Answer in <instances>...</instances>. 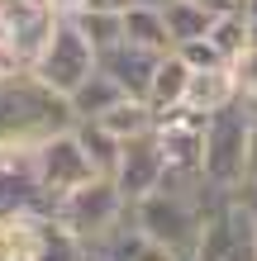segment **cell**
<instances>
[{
    "label": "cell",
    "mask_w": 257,
    "mask_h": 261,
    "mask_svg": "<svg viewBox=\"0 0 257 261\" xmlns=\"http://www.w3.org/2000/svg\"><path fill=\"white\" fill-rule=\"evenodd\" d=\"M29 71H34L43 86H53L57 95H72V90L96 71V48H90L86 34L62 14L57 29H53V38L43 43V53L34 57V67H29Z\"/></svg>",
    "instance_id": "cell-5"
},
{
    "label": "cell",
    "mask_w": 257,
    "mask_h": 261,
    "mask_svg": "<svg viewBox=\"0 0 257 261\" xmlns=\"http://www.w3.org/2000/svg\"><path fill=\"white\" fill-rule=\"evenodd\" d=\"M72 24L86 34V43L96 53H105L110 43H119L124 38V14H96V10H77V14H67Z\"/></svg>",
    "instance_id": "cell-19"
},
{
    "label": "cell",
    "mask_w": 257,
    "mask_h": 261,
    "mask_svg": "<svg viewBox=\"0 0 257 261\" xmlns=\"http://www.w3.org/2000/svg\"><path fill=\"white\" fill-rule=\"evenodd\" d=\"M248 176H257V105H252V133H248Z\"/></svg>",
    "instance_id": "cell-24"
},
{
    "label": "cell",
    "mask_w": 257,
    "mask_h": 261,
    "mask_svg": "<svg viewBox=\"0 0 257 261\" xmlns=\"http://www.w3.org/2000/svg\"><path fill=\"white\" fill-rule=\"evenodd\" d=\"M238 100V86H233V71L229 67H205V71H191V86H186V110L195 114H215L224 105Z\"/></svg>",
    "instance_id": "cell-12"
},
{
    "label": "cell",
    "mask_w": 257,
    "mask_h": 261,
    "mask_svg": "<svg viewBox=\"0 0 257 261\" xmlns=\"http://www.w3.org/2000/svg\"><path fill=\"white\" fill-rule=\"evenodd\" d=\"M205 38L219 48V57H224V62H233V57L248 48V19H243V10L215 14V19H209V34H205Z\"/></svg>",
    "instance_id": "cell-18"
},
{
    "label": "cell",
    "mask_w": 257,
    "mask_h": 261,
    "mask_svg": "<svg viewBox=\"0 0 257 261\" xmlns=\"http://www.w3.org/2000/svg\"><path fill=\"white\" fill-rule=\"evenodd\" d=\"M124 214H129V204H124V195H119V186L110 176H90L86 186H77V190L53 199V219L62 223L72 238H81V242L105 233V228L119 223Z\"/></svg>",
    "instance_id": "cell-4"
},
{
    "label": "cell",
    "mask_w": 257,
    "mask_h": 261,
    "mask_svg": "<svg viewBox=\"0 0 257 261\" xmlns=\"http://www.w3.org/2000/svg\"><path fill=\"white\" fill-rule=\"evenodd\" d=\"M186 86H191V67L186 57H181L176 48L157 57L153 67V81H148V105L162 114V110H176V105H186Z\"/></svg>",
    "instance_id": "cell-11"
},
{
    "label": "cell",
    "mask_w": 257,
    "mask_h": 261,
    "mask_svg": "<svg viewBox=\"0 0 257 261\" xmlns=\"http://www.w3.org/2000/svg\"><path fill=\"white\" fill-rule=\"evenodd\" d=\"M0 43H5V24H0Z\"/></svg>",
    "instance_id": "cell-30"
},
{
    "label": "cell",
    "mask_w": 257,
    "mask_h": 261,
    "mask_svg": "<svg viewBox=\"0 0 257 261\" xmlns=\"http://www.w3.org/2000/svg\"><path fill=\"white\" fill-rule=\"evenodd\" d=\"M162 19H167V34H172V48H176V43L205 38V34H209V19H215V14H209V10H200L195 0H162Z\"/></svg>",
    "instance_id": "cell-17"
},
{
    "label": "cell",
    "mask_w": 257,
    "mask_h": 261,
    "mask_svg": "<svg viewBox=\"0 0 257 261\" xmlns=\"http://www.w3.org/2000/svg\"><path fill=\"white\" fill-rule=\"evenodd\" d=\"M248 133H252L248 100L205 114V186L215 195H229L248 180Z\"/></svg>",
    "instance_id": "cell-2"
},
{
    "label": "cell",
    "mask_w": 257,
    "mask_h": 261,
    "mask_svg": "<svg viewBox=\"0 0 257 261\" xmlns=\"http://www.w3.org/2000/svg\"><path fill=\"white\" fill-rule=\"evenodd\" d=\"M191 261H257V223L248 219V209L238 204V195H209L205 228L195 242Z\"/></svg>",
    "instance_id": "cell-3"
},
{
    "label": "cell",
    "mask_w": 257,
    "mask_h": 261,
    "mask_svg": "<svg viewBox=\"0 0 257 261\" xmlns=\"http://www.w3.org/2000/svg\"><path fill=\"white\" fill-rule=\"evenodd\" d=\"M209 195H215V190H172V186H157L153 195H143V199L129 204L133 228H138L153 247L172 252L176 261H191L195 242H200V228H205Z\"/></svg>",
    "instance_id": "cell-1"
},
{
    "label": "cell",
    "mask_w": 257,
    "mask_h": 261,
    "mask_svg": "<svg viewBox=\"0 0 257 261\" xmlns=\"http://www.w3.org/2000/svg\"><path fill=\"white\" fill-rule=\"evenodd\" d=\"M200 10H209V14H229V10H238V0H195Z\"/></svg>",
    "instance_id": "cell-25"
},
{
    "label": "cell",
    "mask_w": 257,
    "mask_h": 261,
    "mask_svg": "<svg viewBox=\"0 0 257 261\" xmlns=\"http://www.w3.org/2000/svg\"><path fill=\"white\" fill-rule=\"evenodd\" d=\"M81 5H86V0H48V10H53V14H77Z\"/></svg>",
    "instance_id": "cell-26"
},
{
    "label": "cell",
    "mask_w": 257,
    "mask_h": 261,
    "mask_svg": "<svg viewBox=\"0 0 257 261\" xmlns=\"http://www.w3.org/2000/svg\"><path fill=\"white\" fill-rule=\"evenodd\" d=\"M138 5H162V0H138Z\"/></svg>",
    "instance_id": "cell-29"
},
{
    "label": "cell",
    "mask_w": 257,
    "mask_h": 261,
    "mask_svg": "<svg viewBox=\"0 0 257 261\" xmlns=\"http://www.w3.org/2000/svg\"><path fill=\"white\" fill-rule=\"evenodd\" d=\"M153 119H157V110L143 95H119L96 124H105L114 138H133V133H148V128H153Z\"/></svg>",
    "instance_id": "cell-15"
},
{
    "label": "cell",
    "mask_w": 257,
    "mask_h": 261,
    "mask_svg": "<svg viewBox=\"0 0 257 261\" xmlns=\"http://www.w3.org/2000/svg\"><path fill=\"white\" fill-rule=\"evenodd\" d=\"M114 186L119 195H124V204H133V199L153 195L162 186V147H157V133H133L124 138V147H119V166H114Z\"/></svg>",
    "instance_id": "cell-9"
},
{
    "label": "cell",
    "mask_w": 257,
    "mask_h": 261,
    "mask_svg": "<svg viewBox=\"0 0 257 261\" xmlns=\"http://www.w3.org/2000/svg\"><path fill=\"white\" fill-rule=\"evenodd\" d=\"M176 53L186 57V67H191V71H205V67H229V62L219 57V48H215L209 38H191V43H176Z\"/></svg>",
    "instance_id": "cell-21"
},
{
    "label": "cell",
    "mask_w": 257,
    "mask_h": 261,
    "mask_svg": "<svg viewBox=\"0 0 257 261\" xmlns=\"http://www.w3.org/2000/svg\"><path fill=\"white\" fill-rule=\"evenodd\" d=\"M238 10H243L248 24H257V0H238Z\"/></svg>",
    "instance_id": "cell-28"
},
{
    "label": "cell",
    "mask_w": 257,
    "mask_h": 261,
    "mask_svg": "<svg viewBox=\"0 0 257 261\" xmlns=\"http://www.w3.org/2000/svg\"><path fill=\"white\" fill-rule=\"evenodd\" d=\"M229 71H233V86H238V100L257 105V48H252V43L229 62Z\"/></svg>",
    "instance_id": "cell-20"
},
{
    "label": "cell",
    "mask_w": 257,
    "mask_h": 261,
    "mask_svg": "<svg viewBox=\"0 0 257 261\" xmlns=\"http://www.w3.org/2000/svg\"><path fill=\"white\" fill-rule=\"evenodd\" d=\"M133 0H86L81 10H96V14H124Z\"/></svg>",
    "instance_id": "cell-23"
},
{
    "label": "cell",
    "mask_w": 257,
    "mask_h": 261,
    "mask_svg": "<svg viewBox=\"0 0 257 261\" xmlns=\"http://www.w3.org/2000/svg\"><path fill=\"white\" fill-rule=\"evenodd\" d=\"M62 14L48 10V0H0V24H5V48L19 67H34L43 43L53 38V29Z\"/></svg>",
    "instance_id": "cell-8"
},
{
    "label": "cell",
    "mask_w": 257,
    "mask_h": 261,
    "mask_svg": "<svg viewBox=\"0 0 257 261\" xmlns=\"http://www.w3.org/2000/svg\"><path fill=\"white\" fill-rule=\"evenodd\" d=\"M233 195H238V204L248 209V219L257 223V176H248V180H243V186H238Z\"/></svg>",
    "instance_id": "cell-22"
},
{
    "label": "cell",
    "mask_w": 257,
    "mask_h": 261,
    "mask_svg": "<svg viewBox=\"0 0 257 261\" xmlns=\"http://www.w3.org/2000/svg\"><path fill=\"white\" fill-rule=\"evenodd\" d=\"M119 95H124V90H119V81H114V76H105V71L96 67V71H90L86 81L67 95V105H72V114H77V119H100Z\"/></svg>",
    "instance_id": "cell-14"
},
{
    "label": "cell",
    "mask_w": 257,
    "mask_h": 261,
    "mask_svg": "<svg viewBox=\"0 0 257 261\" xmlns=\"http://www.w3.org/2000/svg\"><path fill=\"white\" fill-rule=\"evenodd\" d=\"M29 157H34V171H38L43 190H48L53 199H57V195H67V190H77V186H86V180L96 176V166H90V157H86V147H81L77 128L48 133L43 143L29 147Z\"/></svg>",
    "instance_id": "cell-7"
},
{
    "label": "cell",
    "mask_w": 257,
    "mask_h": 261,
    "mask_svg": "<svg viewBox=\"0 0 257 261\" xmlns=\"http://www.w3.org/2000/svg\"><path fill=\"white\" fill-rule=\"evenodd\" d=\"M77 138H81V147H86V157L90 166H96V176H114V166H119V147H124V138H114L105 124H96V119H77Z\"/></svg>",
    "instance_id": "cell-16"
},
{
    "label": "cell",
    "mask_w": 257,
    "mask_h": 261,
    "mask_svg": "<svg viewBox=\"0 0 257 261\" xmlns=\"http://www.w3.org/2000/svg\"><path fill=\"white\" fill-rule=\"evenodd\" d=\"M14 67H19V62H14V57H10V48H5V43H0V76H10Z\"/></svg>",
    "instance_id": "cell-27"
},
{
    "label": "cell",
    "mask_w": 257,
    "mask_h": 261,
    "mask_svg": "<svg viewBox=\"0 0 257 261\" xmlns=\"http://www.w3.org/2000/svg\"><path fill=\"white\" fill-rule=\"evenodd\" d=\"M48 214H53V195L43 190L29 147H0V223L48 219Z\"/></svg>",
    "instance_id": "cell-6"
},
{
    "label": "cell",
    "mask_w": 257,
    "mask_h": 261,
    "mask_svg": "<svg viewBox=\"0 0 257 261\" xmlns=\"http://www.w3.org/2000/svg\"><path fill=\"white\" fill-rule=\"evenodd\" d=\"M124 38L138 43L148 53H172V34H167V19H162V5H133L124 10Z\"/></svg>",
    "instance_id": "cell-13"
},
{
    "label": "cell",
    "mask_w": 257,
    "mask_h": 261,
    "mask_svg": "<svg viewBox=\"0 0 257 261\" xmlns=\"http://www.w3.org/2000/svg\"><path fill=\"white\" fill-rule=\"evenodd\" d=\"M157 57H162V53H148V48H138V43L119 38V43H110L105 53H96V67H100L105 76H114L124 95H143V100H148V81H153Z\"/></svg>",
    "instance_id": "cell-10"
}]
</instances>
